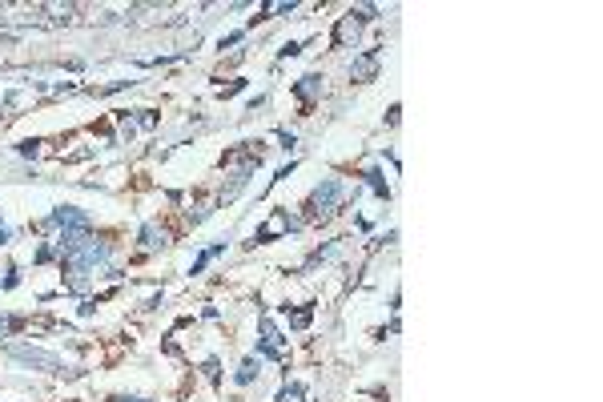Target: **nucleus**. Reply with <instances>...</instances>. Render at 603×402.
<instances>
[{"label": "nucleus", "mask_w": 603, "mask_h": 402, "mask_svg": "<svg viewBox=\"0 0 603 402\" xmlns=\"http://www.w3.org/2000/svg\"><path fill=\"white\" fill-rule=\"evenodd\" d=\"M346 206V185L342 181H322V185H314V193L306 197V222H326V217H334L338 209Z\"/></svg>", "instance_id": "f257e3e1"}, {"label": "nucleus", "mask_w": 603, "mask_h": 402, "mask_svg": "<svg viewBox=\"0 0 603 402\" xmlns=\"http://www.w3.org/2000/svg\"><path fill=\"white\" fill-rule=\"evenodd\" d=\"M375 13H378L375 4H358V8H350L346 16H338V24H334V36H330V41H334V48L354 45V41L362 36V24H366V20H375Z\"/></svg>", "instance_id": "f03ea898"}, {"label": "nucleus", "mask_w": 603, "mask_h": 402, "mask_svg": "<svg viewBox=\"0 0 603 402\" xmlns=\"http://www.w3.org/2000/svg\"><path fill=\"white\" fill-rule=\"evenodd\" d=\"M8 358H17V362H24V366L33 370H49V374H68V366L57 358V354L41 350V346H20V342H13L8 346Z\"/></svg>", "instance_id": "7ed1b4c3"}, {"label": "nucleus", "mask_w": 603, "mask_h": 402, "mask_svg": "<svg viewBox=\"0 0 603 402\" xmlns=\"http://www.w3.org/2000/svg\"><path fill=\"white\" fill-rule=\"evenodd\" d=\"M36 229H61V234H77V229H93V222H89V213L77 206H57L45 217V222L36 225Z\"/></svg>", "instance_id": "20e7f679"}, {"label": "nucleus", "mask_w": 603, "mask_h": 402, "mask_svg": "<svg viewBox=\"0 0 603 402\" xmlns=\"http://www.w3.org/2000/svg\"><path fill=\"white\" fill-rule=\"evenodd\" d=\"M258 354H266V358H286V350H282V330L274 326V318H261L258 322Z\"/></svg>", "instance_id": "39448f33"}, {"label": "nucleus", "mask_w": 603, "mask_h": 402, "mask_svg": "<svg viewBox=\"0 0 603 402\" xmlns=\"http://www.w3.org/2000/svg\"><path fill=\"white\" fill-rule=\"evenodd\" d=\"M378 69H382V48H366L362 57H354V64H350V77L358 80V85H366V80L378 77Z\"/></svg>", "instance_id": "423d86ee"}, {"label": "nucleus", "mask_w": 603, "mask_h": 402, "mask_svg": "<svg viewBox=\"0 0 603 402\" xmlns=\"http://www.w3.org/2000/svg\"><path fill=\"white\" fill-rule=\"evenodd\" d=\"M290 229H298V222L290 217V209H277L274 217L254 234V241H274V238H282V234H290Z\"/></svg>", "instance_id": "0eeeda50"}, {"label": "nucleus", "mask_w": 603, "mask_h": 402, "mask_svg": "<svg viewBox=\"0 0 603 402\" xmlns=\"http://www.w3.org/2000/svg\"><path fill=\"white\" fill-rule=\"evenodd\" d=\"M137 241H141V254L165 250V245H169V229H165L161 222H145V225H141V234H137Z\"/></svg>", "instance_id": "6e6552de"}, {"label": "nucleus", "mask_w": 603, "mask_h": 402, "mask_svg": "<svg viewBox=\"0 0 603 402\" xmlns=\"http://www.w3.org/2000/svg\"><path fill=\"white\" fill-rule=\"evenodd\" d=\"M293 93L302 96V101H306V109H310V105H314V96L322 93V77H318V73H306V77L293 85Z\"/></svg>", "instance_id": "1a4fd4ad"}, {"label": "nucleus", "mask_w": 603, "mask_h": 402, "mask_svg": "<svg viewBox=\"0 0 603 402\" xmlns=\"http://www.w3.org/2000/svg\"><path fill=\"white\" fill-rule=\"evenodd\" d=\"M286 318H290L293 330H306V326H310V318H314V306H298V310H290V306H286Z\"/></svg>", "instance_id": "9d476101"}, {"label": "nucleus", "mask_w": 603, "mask_h": 402, "mask_svg": "<svg viewBox=\"0 0 603 402\" xmlns=\"http://www.w3.org/2000/svg\"><path fill=\"white\" fill-rule=\"evenodd\" d=\"M238 386H249L254 378H258V358H242V366H238Z\"/></svg>", "instance_id": "9b49d317"}, {"label": "nucleus", "mask_w": 603, "mask_h": 402, "mask_svg": "<svg viewBox=\"0 0 603 402\" xmlns=\"http://www.w3.org/2000/svg\"><path fill=\"white\" fill-rule=\"evenodd\" d=\"M366 185H370L378 197H391V185L382 181V173H378V169H366Z\"/></svg>", "instance_id": "f8f14e48"}, {"label": "nucleus", "mask_w": 603, "mask_h": 402, "mask_svg": "<svg viewBox=\"0 0 603 402\" xmlns=\"http://www.w3.org/2000/svg\"><path fill=\"white\" fill-rule=\"evenodd\" d=\"M217 254H226V241H217L213 250H205V254L197 257V261H194V273H201V270H205V266H210V261H213V257H217Z\"/></svg>", "instance_id": "ddd939ff"}, {"label": "nucleus", "mask_w": 603, "mask_h": 402, "mask_svg": "<svg viewBox=\"0 0 603 402\" xmlns=\"http://www.w3.org/2000/svg\"><path fill=\"white\" fill-rule=\"evenodd\" d=\"M302 399V386H282V394H277V402H298Z\"/></svg>", "instance_id": "4468645a"}, {"label": "nucleus", "mask_w": 603, "mask_h": 402, "mask_svg": "<svg viewBox=\"0 0 603 402\" xmlns=\"http://www.w3.org/2000/svg\"><path fill=\"white\" fill-rule=\"evenodd\" d=\"M17 326H20V318H4V314H0V338H8Z\"/></svg>", "instance_id": "2eb2a0df"}, {"label": "nucleus", "mask_w": 603, "mask_h": 402, "mask_svg": "<svg viewBox=\"0 0 603 402\" xmlns=\"http://www.w3.org/2000/svg\"><path fill=\"white\" fill-rule=\"evenodd\" d=\"M109 402H149V399H125V394H113Z\"/></svg>", "instance_id": "dca6fc26"}, {"label": "nucleus", "mask_w": 603, "mask_h": 402, "mask_svg": "<svg viewBox=\"0 0 603 402\" xmlns=\"http://www.w3.org/2000/svg\"><path fill=\"white\" fill-rule=\"evenodd\" d=\"M0 241H8V229H4V225H0Z\"/></svg>", "instance_id": "f3484780"}]
</instances>
